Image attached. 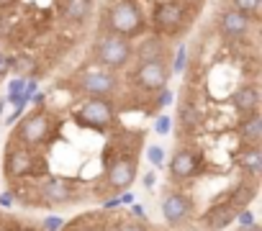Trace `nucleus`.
<instances>
[{
	"label": "nucleus",
	"mask_w": 262,
	"mask_h": 231,
	"mask_svg": "<svg viewBox=\"0 0 262 231\" xmlns=\"http://www.w3.org/2000/svg\"><path fill=\"white\" fill-rule=\"evenodd\" d=\"M142 24H144V18L134 0H116L108 8V26L116 36H123V39L134 36L142 31Z\"/></svg>",
	"instance_id": "1"
},
{
	"label": "nucleus",
	"mask_w": 262,
	"mask_h": 231,
	"mask_svg": "<svg viewBox=\"0 0 262 231\" xmlns=\"http://www.w3.org/2000/svg\"><path fill=\"white\" fill-rule=\"evenodd\" d=\"M131 57H134V49H131L128 39L123 36H116V34H108L103 36L98 44H95V59L108 67V70H121L131 62Z\"/></svg>",
	"instance_id": "2"
},
{
	"label": "nucleus",
	"mask_w": 262,
	"mask_h": 231,
	"mask_svg": "<svg viewBox=\"0 0 262 231\" xmlns=\"http://www.w3.org/2000/svg\"><path fill=\"white\" fill-rule=\"evenodd\" d=\"M75 121H77L80 126L103 131V129H108V126L113 124V108H111V103H108L105 98H90V100L77 110Z\"/></svg>",
	"instance_id": "3"
},
{
	"label": "nucleus",
	"mask_w": 262,
	"mask_h": 231,
	"mask_svg": "<svg viewBox=\"0 0 262 231\" xmlns=\"http://www.w3.org/2000/svg\"><path fill=\"white\" fill-rule=\"evenodd\" d=\"M18 139L26 147H39L49 139V119L44 113H31L18 129Z\"/></svg>",
	"instance_id": "4"
},
{
	"label": "nucleus",
	"mask_w": 262,
	"mask_h": 231,
	"mask_svg": "<svg viewBox=\"0 0 262 231\" xmlns=\"http://www.w3.org/2000/svg\"><path fill=\"white\" fill-rule=\"evenodd\" d=\"M137 85L147 87V90H165L167 80H170V70L165 62H149V64H139L134 72Z\"/></svg>",
	"instance_id": "5"
},
{
	"label": "nucleus",
	"mask_w": 262,
	"mask_h": 231,
	"mask_svg": "<svg viewBox=\"0 0 262 231\" xmlns=\"http://www.w3.org/2000/svg\"><path fill=\"white\" fill-rule=\"evenodd\" d=\"M77 85H80V90H85L93 98H105L116 90V77L105 70H93V72H85Z\"/></svg>",
	"instance_id": "6"
},
{
	"label": "nucleus",
	"mask_w": 262,
	"mask_h": 231,
	"mask_svg": "<svg viewBox=\"0 0 262 231\" xmlns=\"http://www.w3.org/2000/svg\"><path fill=\"white\" fill-rule=\"evenodd\" d=\"M134 177H137V165H134V159H126V157L116 159L108 170V182L118 190H126L131 182H134Z\"/></svg>",
	"instance_id": "7"
},
{
	"label": "nucleus",
	"mask_w": 262,
	"mask_h": 231,
	"mask_svg": "<svg viewBox=\"0 0 262 231\" xmlns=\"http://www.w3.org/2000/svg\"><path fill=\"white\" fill-rule=\"evenodd\" d=\"M198 170V157L190 149H178L172 162H170V175L172 180H188Z\"/></svg>",
	"instance_id": "8"
},
{
	"label": "nucleus",
	"mask_w": 262,
	"mask_h": 231,
	"mask_svg": "<svg viewBox=\"0 0 262 231\" xmlns=\"http://www.w3.org/2000/svg\"><path fill=\"white\" fill-rule=\"evenodd\" d=\"M162 213L170 223H180L190 213V198L183 195V193H170L162 203Z\"/></svg>",
	"instance_id": "9"
},
{
	"label": "nucleus",
	"mask_w": 262,
	"mask_h": 231,
	"mask_svg": "<svg viewBox=\"0 0 262 231\" xmlns=\"http://www.w3.org/2000/svg\"><path fill=\"white\" fill-rule=\"evenodd\" d=\"M155 18H157V26H160L162 31H175V29L180 26L183 8H180L178 3H172V0H167V3H160V6H157Z\"/></svg>",
	"instance_id": "10"
},
{
	"label": "nucleus",
	"mask_w": 262,
	"mask_h": 231,
	"mask_svg": "<svg viewBox=\"0 0 262 231\" xmlns=\"http://www.w3.org/2000/svg\"><path fill=\"white\" fill-rule=\"evenodd\" d=\"M247 29H249V16H244V13H239V11H229V13L221 18V31H224V36H229V39L244 36Z\"/></svg>",
	"instance_id": "11"
},
{
	"label": "nucleus",
	"mask_w": 262,
	"mask_h": 231,
	"mask_svg": "<svg viewBox=\"0 0 262 231\" xmlns=\"http://www.w3.org/2000/svg\"><path fill=\"white\" fill-rule=\"evenodd\" d=\"M41 195H44L47 200H52V203H67V200H72V188H70L67 180H62V177H52V180L44 182Z\"/></svg>",
	"instance_id": "12"
},
{
	"label": "nucleus",
	"mask_w": 262,
	"mask_h": 231,
	"mask_svg": "<svg viewBox=\"0 0 262 231\" xmlns=\"http://www.w3.org/2000/svg\"><path fill=\"white\" fill-rule=\"evenodd\" d=\"M31 170V154L26 149H11L6 159V172L8 177H21Z\"/></svg>",
	"instance_id": "13"
},
{
	"label": "nucleus",
	"mask_w": 262,
	"mask_h": 231,
	"mask_svg": "<svg viewBox=\"0 0 262 231\" xmlns=\"http://www.w3.org/2000/svg\"><path fill=\"white\" fill-rule=\"evenodd\" d=\"M165 54H167V49H165V44L155 36V39H147L144 44H139V49H137V57H139V62L142 64H149V62H165Z\"/></svg>",
	"instance_id": "14"
},
{
	"label": "nucleus",
	"mask_w": 262,
	"mask_h": 231,
	"mask_svg": "<svg viewBox=\"0 0 262 231\" xmlns=\"http://www.w3.org/2000/svg\"><path fill=\"white\" fill-rule=\"evenodd\" d=\"M239 134H242V139L249 147H257L259 139H262V119H259L257 113H249L247 119L239 124Z\"/></svg>",
	"instance_id": "15"
},
{
	"label": "nucleus",
	"mask_w": 262,
	"mask_h": 231,
	"mask_svg": "<svg viewBox=\"0 0 262 231\" xmlns=\"http://www.w3.org/2000/svg\"><path fill=\"white\" fill-rule=\"evenodd\" d=\"M231 103L236 110L242 113H257V103H259V95H257V87H242L231 95Z\"/></svg>",
	"instance_id": "16"
},
{
	"label": "nucleus",
	"mask_w": 262,
	"mask_h": 231,
	"mask_svg": "<svg viewBox=\"0 0 262 231\" xmlns=\"http://www.w3.org/2000/svg\"><path fill=\"white\" fill-rule=\"evenodd\" d=\"M234 221V211L229 205H216L213 211L206 213V226L211 231H219V228H226L229 223Z\"/></svg>",
	"instance_id": "17"
},
{
	"label": "nucleus",
	"mask_w": 262,
	"mask_h": 231,
	"mask_svg": "<svg viewBox=\"0 0 262 231\" xmlns=\"http://www.w3.org/2000/svg\"><path fill=\"white\" fill-rule=\"evenodd\" d=\"M236 162L242 167H247L252 175H259V170H262V152H259V147H249V149L239 152Z\"/></svg>",
	"instance_id": "18"
},
{
	"label": "nucleus",
	"mask_w": 262,
	"mask_h": 231,
	"mask_svg": "<svg viewBox=\"0 0 262 231\" xmlns=\"http://www.w3.org/2000/svg\"><path fill=\"white\" fill-rule=\"evenodd\" d=\"M64 13H67V18H72V21H85V18L90 16V3H88V0H67Z\"/></svg>",
	"instance_id": "19"
},
{
	"label": "nucleus",
	"mask_w": 262,
	"mask_h": 231,
	"mask_svg": "<svg viewBox=\"0 0 262 231\" xmlns=\"http://www.w3.org/2000/svg\"><path fill=\"white\" fill-rule=\"evenodd\" d=\"M180 121H183L185 129H195L201 124V110L193 103H183L180 105Z\"/></svg>",
	"instance_id": "20"
},
{
	"label": "nucleus",
	"mask_w": 262,
	"mask_h": 231,
	"mask_svg": "<svg viewBox=\"0 0 262 231\" xmlns=\"http://www.w3.org/2000/svg\"><path fill=\"white\" fill-rule=\"evenodd\" d=\"M234 11H239L244 16H254L259 11V0H234Z\"/></svg>",
	"instance_id": "21"
},
{
	"label": "nucleus",
	"mask_w": 262,
	"mask_h": 231,
	"mask_svg": "<svg viewBox=\"0 0 262 231\" xmlns=\"http://www.w3.org/2000/svg\"><path fill=\"white\" fill-rule=\"evenodd\" d=\"M147 157H149V162H152L155 167H160V165L165 162V152H162V147H149V149H147Z\"/></svg>",
	"instance_id": "22"
},
{
	"label": "nucleus",
	"mask_w": 262,
	"mask_h": 231,
	"mask_svg": "<svg viewBox=\"0 0 262 231\" xmlns=\"http://www.w3.org/2000/svg\"><path fill=\"white\" fill-rule=\"evenodd\" d=\"M239 223H242V226H254V216H252L249 211H242V213H239Z\"/></svg>",
	"instance_id": "23"
},
{
	"label": "nucleus",
	"mask_w": 262,
	"mask_h": 231,
	"mask_svg": "<svg viewBox=\"0 0 262 231\" xmlns=\"http://www.w3.org/2000/svg\"><path fill=\"white\" fill-rule=\"evenodd\" d=\"M57 228H62V218L49 216V218H47V231H57Z\"/></svg>",
	"instance_id": "24"
},
{
	"label": "nucleus",
	"mask_w": 262,
	"mask_h": 231,
	"mask_svg": "<svg viewBox=\"0 0 262 231\" xmlns=\"http://www.w3.org/2000/svg\"><path fill=\"white\" fill-rule=\"evenodd\" d=\"M116 231H147L144 226H139V223H121Z\"/></svg>",
	"instance_id": "25"
},
{
	"label": "nucleus",
	"mask_w": 262,
	"mask_h": 231,
	"mask_svg": "<svg viewBox=\"0 0 262 231\" xmlns=\"http://www.w3.org/2000/svg\"><path fill=\"white\" fill-rule=\"evenodd\" d=\"M167 129H170V119H167V115H162V119L157 121V131L160 134H167Z\"/></svg>",
	"instance_id": "26"
},
{
	"label": "nucleus",
	"mask_w": 262,
	"mask_h": 231,
	"mask_svg": "<svg viewBox=\"0 0 262 231\" xmlns=\"http://www.w3.org/2000/svg\"><path fill=\"white\" fill-rule=\"evenodd\" d=\"M183 67H185V49H183V47H180V52H178V59H175V70H178V72H180V70H183Z\"/></svg>",
	"instance_id": "27"
},
{
	"label": "nucleus",
	"mask_w": 262,
	"mask_h": 231,
	"mask_svg": "<svg viewBox=\"0 0 262 231\" xmlns=\"http://www.w3.org/2000/svg\"><path fill=\"white\" fill-rule=\"evenodd\" d=\"M249 195H252V190H247V188H244V190H236V198H234V200H236V203H247V200H249Z\"/></svg>",
	"instance_id": "28"
},
{
	"label": "nucleus",
	"mask_w": 262,
	"mask_h": 231,
	"mask_svg": "<svg viewBox=\"0 0 262 231\" xmlns=\"http://www.w3.org/2000/svg\"><path fill=\"white\" fill-rule=\"evenodd\" d=\"M13 203V195L11 193H3V195H0V205H11Z\"/></svg>",
	"instance_id": "29"
},
{
	"label": "nucleus",
	"mask_w": 262,
	"mask_h": 231,
	"mask_svg": "<svg viewBox=\"0 0 262 231\" xmlns=\"http://www.w3.org/2000/svg\"><path fill=\"white\" fill-rule=\"evenodd\" d=\"M167 103H172V93L165 90V93H162V105H167Z\"/></svg>",
	"instance_id": "30"
},
{
	"label": "nucleus",
	"mask_w": 262,
	"mask_h": 231,
	"mask_svg": "<svg viewBox=\"0 0 262 231\" xmlns=\"http://www.w3.org/2000/svg\"><path fill=\"white\" fill-rule=\"evenodd\" d=\"M144 185L152 188V185H155V175H147V177H144Z\"/></svg>",
	"instance_id": "31"
},
{
	"label": "nucleus",
	"mask_w": 262,
	"mask_h": 231,
	"mask_svg": "<svg viewBox=\"0 0 262 231\" xmlns=\"http://www.w3.org/2000/svg\"><path fill=\"white\" fill-rule=\"evenodd\" d=\"M13 3V0H0V8H3V6H11Z\"/></svg>",
	"instance_id": "32"
},
{
	"label": "nucleus",
	"mask_w": 262,
	"mask_h": 231,
	"mask_svg": "<svg viewBox=\"0 0 262 231\" xmlns=\"http://www.w3.org/2000/svg\"><path fill=\"white\" fill-rule=\"evenodd\" d=\"M0 113H3V100H0Z\"/></svg>",
	"instance_id": "33"
}]
</instances>
